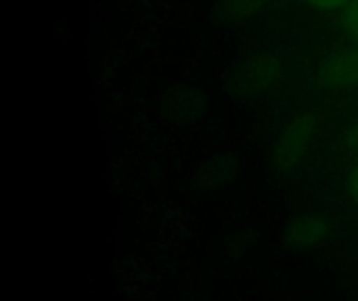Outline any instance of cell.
<instances>
[{
  "instance_id": "ba28073f",
  "label": "cell",
  "mask_w": 358,
  "mask_h": 301,
  "mask_svg": "<svg viewBox=\"0 0 358 301\" xmlns=\"http://www.w3.org/2000/svg\"><path fill=\"white\" fill-rule=\"evenodd\" d=\"M315 8H323V10H336L342 6H348L352 0H308Z\"/></svg>"
},
{
  "instance_id": "9c48e42d",
  "label": "cell",
  "mask_w": 358,
  "mask_h": 301,
  "mask_svg": "<svg viewBox=\"0 0 358 301\" xmlns=\"http://www.w3.org/2000/svg\"><path fill=\"white\" fill-rule=\"evenodd\" d=\"M346 189L350 193V197L358 203V166L348 174V180H346Z\"/></svg>"
},
{
  "instance_id": "277c9868",
  "label": "cell",
  "mask_w": 358,
  "mask_h": 301,
  "mask_svg": "<svg viewBox=\"0 0 358 301\" xmlns=\"http://www.w3.org/2000/svg\"><path fill=\"white\" fill-rule=\"evenodd\" d=\"M203 109V103L199 94L187 86H176L166 94V113L172 115V119L178 122H193L199 117Z\"/></svg>"
},
{
  "instance_id": "5b68a950",
  "label": "cell",
  "mask_w": 358,
  "mask_h": 301,
  "mask_svg": "<svg viewBox=\"0 0 358 301\" xmlns=\"http://www.w3.org/2000/svg\"><path fill=\"white\" fill-rule=\"evenodd\" d=\"M281 75V69H279V63L271 57H264V54H258L250 61L245 73L241 75L243 84L248 86H268L273 84L277 78Z\"/></svg>"
},
{
  "instance_id": "52a82bcc",
  "label": "cell",
  "mask_w": 358,
  "mask_h": 301,
  "mask_svg": "<svg viewBox=\"0 0 358 301\" xmlns=\"http://www.w3.org/2000/svg\"><path fill=\"white\" fill-rule=\"evenodd\" d=\"M344 27L346 34L350 36V40H355L358 44V0H352L346 10H344Z\"/></svg>"
},
{
  "instance_id": "6da1fadb",
  "label": "cell",
  "mask_w": 358,
  "mask_h": 301,
  "mask_svg": "<svg viewBox=\"0 0 358 301\" xmlns=\"http://www.w3.org/2000/svg\"><path fill=\"white\" fill-rule=\"evenodd\" d=\"M315 132V122L310 115H298L283 132L277 147V161L281 168H294L308 151Z\"/></svg>"
},
{
  "instance_id": "8992f818",
  "label": "cell",
  "mask_w": 358,
  "mask_h": 301,
  "mask_svg": "<svg viewBox=\"0 0 358 301\" xmlns=\"http://www.w3.org/2000/svg\"><path fill=\"white\" fill-rule=\"evenodd\" d=\"M268 0H231L227 10L233 19L241 21V19H250L254 17L258 10H262V6L266 4Z\"/></svg>"
},
{
  "instance_id": "3957f363",
  "label": "cell",
  "mask_w": 358,
  "mask_h": 301,
  "mask_svg": "<svg viewBox=\"0 0 358 301\" xmlns=\"http://www.w3.org/2000/svg\"><path fill=\"white\" fill-rule=\"evenodd\" d=\"M327 235H329V224L319 214L300 216L289 228V241H292V245H296L300 249L319 245Z\"/></svg>"
},
{
  "instance_id": "30bf717a",
  "label": "cell",
  "mask_w": 358,
  "mask_h": 301,
  "mask_svg": "<svg viewBox=\"0 0 358 301\" xmlns=\"http://www.w3.org/2000/svg\"><path fill=\"white\" fill-rule=\"evenodd\" d=\"M348 136H350V140H352L355 145H358V122H355V126L350 128V134H348Z\"/></svg>"
},
{
  "instance_id": "7a4b0ae2",
  "label": "cell",
  "mask_w": 358,
  "mask_h": 301,
  "mask_svg": "<svg viewBox=\"0 0 358 301\" xmlns=\"http://www.w3.org/2000/svg\"><path fill=\"white\" fill-rule=\"evenodd\" d=\"M323 86L327 88H350L358 86V50H346L334 54L319 71Z\"/></svg>"
}]
</instances>
